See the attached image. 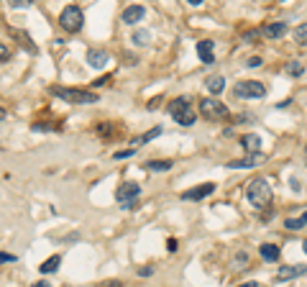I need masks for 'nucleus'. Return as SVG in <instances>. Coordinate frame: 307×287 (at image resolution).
<instances>
[{
  "mask_svg": "<svg viewBox=\"0 0 307 287\" xmlns=\"http://www.w3.org/2000/svg\"><path fill=\"white\" fill-rule=\"evenodd\" d=\"M51 95L64 100V103H72V105H92L98 103V93L92 90H72V87H51Z\"/></svg>",
  "mask_w": 307,
  "mask_h": 287,
  "instance_id": "obj_1",
  "label": "nucleus"
},
{
  "mask_svg": "<svg viewBox=\"0 0 307 287\" xmlns=\"http://www.w3.org/2000/svg\"><path fill=\"white\" fill-rule=\"evenodd\" d=\"M246 198H249L251 205L256 208H266L271 203V187L264 177H256L249 182V187H246Z\"/></svg>",
  "mask_w": 307,
  "mask_h": 287,
  "instance_id": "obj_2",
  "label": "nucleus"
},
{
  "mask_svg": "<svg viewBox=\"0 0 307 287\" xmlns=\"http://www.w3.org/2000/svg\"><path fill=\"white\" fill-rule=\"evenodd\" d=\"M169 113H172V118L177 120L179 126H192L195 123V105L190 98H177L172 100V105H169Z\"/></svg>",
  "mask_w": 307,
  "mask_h": 287,
  "instance_id": "obj_3",
  "label": "nucleus"
},
{
  "mask_svg": "<svg viewBox=\"0 0 307 287\" xmlns=\"http://www.w3.org/2000/svg\"><path fill=\"white\" fill-rule=\"evenodd\" d=\"M59 23H61L64 31L77 34L82 28V23H85V16H82V10L77 8V5H67L64 10H61V16H59Z\"/></svg>",
  "mask_w": 307,
  "mask_h": 287,
  "instance_id": "obj_4",
  "label": "nucleus"
},
{
  "mask_svg": "<svg viewBox=\"0 0 307 287\" xmlns=\"http://www.w3.org/2000/svg\"><path fill=\"white\" fill-rule=\"evenodd\" d=\"M200 113H203L207 120H223V118H228V108H225L220 100H215V98H203V100H200Z\"/></svg>",
  "mask_w": 307,
  "mask_h": 287,
  "instance_id": "obj_5",
  "label": "nucleus"
},
{
  "mask_svg": "<svg viewBox=\"0 0 307 287\" xmlns=\"http://www.w3.org/2000/svg\"><path fill=\"white\" fill-rule=\"evenodd\" d=\"M236 98H264L266 95V85L264 82H256V80H243L236 85L233 90Z\"/></svg>",
  "mask_w": 307,
  "mask_h": 287,
  "instance_id": "obj_6",
  "label": "nucleus"
},
{
  "mask_svg": "<svg viewBox=\"0 0 307 287\" xmlns=\"http://www.w3.org/2000/svg\"><path fill=\"white\" fill-rule=\"evenodd\" d=\"M141 195V187H138L136 182H126V185H120L118 190H115V200L120 203V208H133V200Z\"/></svg>",
  "mask_w": 307,
  "mask_h": 287,
  "instance_id": "obj_7",
  "label": "nucleus"
},
{
  "mask_svg": "<svg viewBox=\"0 0 307 287\" xmlns=\"http://www.w3.org/2000/svg\"><path fill=\"white\" fill-rule=\"evenodd\" d=\"M215 192V182H203V185H197L195 190H187V192H182V198L184 200H203L207 198V195Z\"/></svg>",
  "mask_w": 307,
  "mask_h": 287,
  "instance_id": "obj_8",
  "label": "nucleus"
},
{
  "mask_svg": "<svg viewBox=\"0 0 307 287\" xmlns=\"http://www.w3.org/2000/svg\"><path fill=\"white\" fill-rule=\"evenodd\" d=\"M258 162H264V154H249L243 159H233V162H228V167L230 170H249V167H256Z\"/></svg>",
  "mask_w": 307,
  "mask_h": 287,
  "instance_id": "obj_9",
  "label": "nucleus"
},
{
  "mask_svg": "<svg viewBox=\"0 0 307 287\" xmlns=\"http://www.w3.org/2000/svg\"><path fill=\"white\" fill-rule=\"evenodd\" d=\"M305 272H307L305 264H297V267H282L279 272H276V280H279V282H287V280H295V277L305 275Z\"/></svg>",
  "mask_w": 307,
  "mask_h": 287,
  "instance_id": "obj_10",
  "label": "nucleus"
},
{
  "mask_svg": "<svg viewBox=\"0 0 307 287\" xmlns=\"http://www.w3.org/2000/svg\"><path fill=\"white\" fill-rule=\"evenodd\" d=\"M144 5H128L126 10H123V23H128V26H133V23H138L144 18Z\"/></svg>",
  "mask_w": 307,
  "mask_h": 287,
  "instance_id": "obj_11",
  "label": "nucleus"
},
{
  "mask_svg": "<svg viewBox=\"0 0 307 287\" xmlns=\"http://www.w3.org/2000/svg\"><path fill=\"white\" fill-rule=\"evenodd\" d=\"M241 146L246 149L249 154H258V146H261V139L256 133H243L241 136Z\"/></svg>",
  "mask_w": 307,
  "mask_h": 287,
  "instance_id": "obj_12",
  "label": "nucleus"
},
{
  "mask_svg": "<svg viewBox=\"0 0 307 287\" xmlns=\"http://www.w3.org/2000/svg\"><path fill=\"white\" fill-rule=\"evenodd\" d=\"M197 57L203 59L205 64H212V59H215V54H212V41H200L197 44Z\"/></svg>",
  "mask_w": 307,
  "mask_h": 287,
  "instance_id": "obj_13",
  "label": "nucleus"
},
{
  "mask_svg": "<svg viewBox=\"0 0 307 287\" xmlns=\"http://www.w3.org/2000/svg\"><path fill=\"white\" fill-rule=\"evenodd\" d=\"M258 254H261V259H266V262H276V259H279V254H282V249L276 244H261Z\"/></svg>",
  "mask_w": 307,
  "mask_h": 287,
  "instance_id": "obj_14",
  "label": "nucleus"
},
{
  "mask_svg": "<svg viewBox=\"0 0 307 287\" xmlns=\"http://www.w3.org/2000/svg\"><path fill=\"white\" fill-rule=\"evenodd\" d=\"M87 62H90V67H102V64H107V52H102V49H90V52H87Z\"/></svg>",
  "mask_w": 307,
  "mask_h": 287,
  "instance_id": "obj_15",
  "label": "nucleus"
},
{
  "mask_svg": "<svg viewBox=\"0 0 307 287\" xmlns=\"http://www.w3.org/2000/svg\"><path fill=\"white\" fill-rule=\"evenodd\" d=\"M264 34H266L269 39H279V36H284V34H287V23L274 21V23H269V26L264 28Z\"/></svg>",
  "mask_w": 307,
  "mask_h": 287,
  "instance_id": "obj_16",
  "label": "nucleus"
},
{
  "mask_svg": "<svg viewBox=\"0 0 307 287\" xmlns=\"http://www.w3.org/2000/svg\"><path fill=\"white\" fill-rule=\"evenodd\" d=\"M159 133H161V128H159V126H156V128H151V131H146L144 136H138V139H133V141H131V149L136 152V149L141 146V144H146V141H151V139H156Z\"/></svg>",
  "mask_w": 307,
  "mask_h": 287,
  "instance_id": "obj_17",
  "label": "nucleus"
},
{
  "mask_svg": "<svg viewBox=\"0 0 307 287\" xmlns=\"http://www.w3.org/2000/svg\"><path fill=\"white\" fill-rule=\"evenodd\" d=\"M223 87H225V80H223V74H215V77L207 80V90L212 95H220L223 93Z\"/></svg>",
  "mask_w": 307,
  "mask_h": 287,
  "instance_id": "obj_18",
  "label": "nucleus"
},
{
  "mask_svg": "<svg viewBox=\"0 0 307 287\" xmlns=\"http://www.w3.org/2000/svg\"><path fill=\"white\" fill-rule=\"evenodd\" d=\"M169 167H172V162L169 159H156V162H146V170H151V172H166Z\"/></svg>",
  "mask_w": 307,
  "mask_h": 287,
  "instance_id": "obj_19",
  "label": "nucleus"
},
{
  "mask_svg": "<svg viewBox=\"0 0 307 287\" xmlns=\"http://www.w3.org/2000/svg\"><path fill=\"white\" fill-rule=\"evenodd\" d=\"M59 264H61V256H51V259H46L41 264V275H51V272L59 269Z\"/></svg>",
  "mask_w": 307,
  "mask_h": 287,
  "instance_id": "obj_20",
  "label": "nucleus"
},
{
  "mask_svg": "<svg viewBox=\"0 0 307 287\" xmlns=\"http://www.w3.org/2000/svg\"><path fill=\"white\" fill-rule=\"evenodd\" d=\"M295 41L302 44V47H307V23H300L295 28Z\"/></svg>",
  "mask_w": 307,
  "mask_h": 287,
  "instance_id": "obj_21",
  "label": "nucleus"
},
{
  "mask_svg": "<svg viewBox=\"0 0 307 287\" xmlns=\"http://www.w3.org/2000/svg\"><path fill=\"white\" fill-rule=\"evenodd\" d=\"M302 226H305L302 218H287V221H284V229H289V231H300Z\"/></svg>",
  "mask_w": 307,
  "mask_h": 287,
  "instance_id": "obj_22",
  "label": "nucleus"
},
{
  "mask_svg": "<svg viewBox=\"0 0 307 287\" xmlns=\"http://www.w3.org/2000/svg\"><path fill=\"white\" fill-rule=\"evenodd\" d=\"M302 72H305V67H302L300 62H289V64H287V74H292V77H300Z\"/></svg>",
  "mask_w": 307,
  "mask_h": 287,
  "instance_id": "obj_23",
  "label": "nucleus"
},
{
  "mask_svg": "<svg viewBox=\"0 0 307 287\" xmlns=\"http://www.w3.org/2000/svg\"><path fill=\"white\" fill-rule=\"evenodd\" d=\"M133 44H138V47H146V44H149V31H136V34H133Z\"/></svg>",
  "mask_w": 307,
  "mask_h": 287,
  "instance_id": "obj_24",
  "label": "nucleus"
},
{
  "mask_svg": "<svg viewBox=\"0 0 307 287\" xmlns=\"http://www.w3.org/2000/svg\"><path fill=\"white\" fill-rule=\"evenodd\" d=\"M8 57H10V49L5 47V44H0V62H5Z\"/></svg>",
  "mask_w": 307,
  "mask_h": 287,
  "instance_id": "obj_25",
  "label": "nucleus"
},
{
  "mask_svg": "<svg viewBox=\"0 0 307 287\" xmlns=\"http://www.w3.org/2000/svg\"><path fill=\"white\" fill-rule=\"evenodd\" d=\"M5 262H15V256H13V254H5V251H0V264H5Z\"/></svg>",
  "mask_w": 307,
  "mask_h": 287,
  "instance_id": "obj_26",
  "label": "nucleus"
},
{
  "mask_svg": "<svg viewBox=\"0 0 307 287\" xmlns=\"http://www.w3.org/2000/svg\"><path fill=\"white\" fill-rule=\"evenodd\" d=\"M131 154H133V149H126V152H115L113 159H126V157H131Z\"/></svg>",
  "mask_w": 307,
  "mask_h": 287,
  "instance_id": "obj_27",
  "label": "nucleus"
},
{
  "mask_svg": "<svg viewBox=\"0 0 307 287\" xmlns=\"http://www.w3.org/2000/svg\"><path fill=\"white\" fill-rule=\"evenodd\" d=\"M258 64H261V59H258V57H251L249 62H246V67H258Z\"/></svg>",
  "mask_w": 307,
  "mask_h": 287,
  "instance_id": "obj_28",
  "label": "nucleus"
},
{
  "mask_svg": "<svg viewBox=\"0 0 307 287\" xmlns=\"http://www.w3.org/2000/svg\"><path fill=\"white\" fill-rule=\"evenodd\" d=\"M10 5H15V8H23V5H31V0H13Z\"/></svg>",
  "mask_w": 307,
  "mask_h": 287,
  "instance_id": "obj_29",
  "label": "nucleus"
},
{
  "mask_svg": "<svg viewBox=\"0 0 307 287\" xmlns=\"http://www.w3.org/2000/svg\"><path fill=\"white\" fill-rule=\"evenodd\" d=\"M107 80H110V74H105V77H100V80H95V82H92V85H95V87H102Z\"/></svg>",
  "mask_w": 307,
  "mask_h": 287,
  "instance_id": "obj_30",
  "label": "nucleus"
},
{
  "mask_svg": "<svg viewBox=\"0 0 307 287\" xmlns=\"http://www.w3.org/2000/svg\"><path fill=\"white\" fill-rule=\"evenodd\" d=\"M177 246H179V244H177L174 238H169V241H166V249H169V251H177Z\"/></svg>",
  "mask_w": 307,
  "mask_h": 287,
  "instance_id": "obj_31",
  "label": "nucleus"
},
{
  "mask_svg": "<svg viewBox=\"0 0 307 287\" xmlns=\"http://www.w3.org/2000/svg\"><path fill=\"white\" fill-rule=\"evenodd\" d=\"M100 287H123V282L115 280V282H105V285H100Z\"/></svg>",
  "mask_w": 307,
  "mask_h": 287,
  "instance_id": "obj_32",
  "label": "nucleus"
},
{
  "mask_svg": "<svg viewBox=\"0 0 307 287\" xmlns=\"http://www.w3.org/2000/svg\"><path fill=\"white\" fill-rule=\"evenodd\" d=\"M31 287H51L49 282H46V280H41V282H36V285H31Z\"/></svg>",
  "mask_w": 307,
  "mask_h": 287,
  "instance_id": "obj_33",
  "label": "nucleus"
},
{
  "mask_svg": "<svg viewBox=\"0 0 307 287\" xmlns=\"http://www.w3.org/2000/svg\"><path fill=\"white\" fill-rule=\"evenodd\" d=\"M238 287H261L258 282H243V285H238Z\"/></svg>",
  "mask_w": 307,
  "mask_h": 287,
  "instance_id": "obj_34",
  "label": "nucleus"
},
{
  "mask_svg": "<svg viewBox=\"0 0 307 287\" xmlns=\"http://www.w3.org/2000/svg\"><path fill=\"white\" fill-rule=\"evenodd\" d=\"M3 118H5V111H3V108H0V120H3Z\"/></svg>",
  "mask_w": 307,
  "mask_h": 287,
  "instance_id": "obj_35",
  "label": "nucleus"
},
{
  "mask_svg": "<svg viewBox=\"0 0 307 287\" xmlns=\"http://www.w3.org/2000/svg\"><path fill=\"white\" fill-rule=\"evenodd\" d=\"M302 249H305V254H307V238H305V244H302Z\"/></svg>",
  "mask_w": 307,
  "mask_h": 287,
  "instance_id": "obj_36",
  "label": "nucleus"
}]
</instances>
